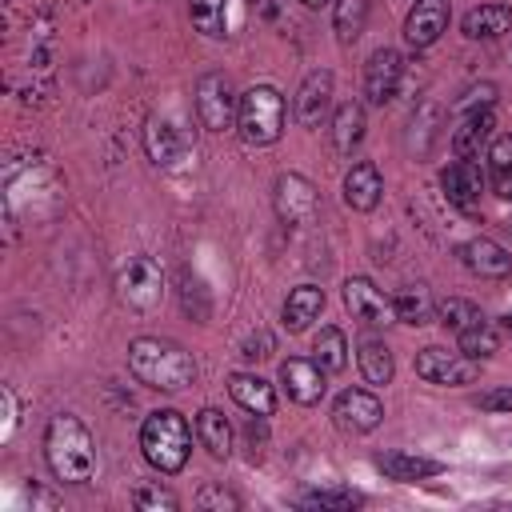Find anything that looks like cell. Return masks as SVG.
Instances as JSON below:
<instances>
[{
    "label": "cell",
    "mask_w": 512,
    "mask_h": 512,
    "mask_svg": "<svg viewBox=\"0 0 512 512\" xmlns=\"http://www.w3.org/2000/svg\"><path fill=\"white\" fill-rule=\"evenodd\" d=\"M44 460H48L52 476L64 480V484L92 480V472H96V440H92V432L84 428L80 416L60 412V416L48 420V428H44Z\"/></svg>",
    "instance_id": "6da1fadb"
},
{
    "label": "cell",
    "mask_w": 512,
    "mask_h": 512,
    "mask_svg": "<svg viewBox=\"0 0 512 512\" xmlns=\"http://www.w3.org/2000/svg\"><path fill=\"white\" fill-rule=\"evenodd\" d=\"M128 368L140 384L148 388H160V392H180L196 380V364L192 356L172 344V340H160V336H140L128 344Z\"/></svg>",
    "instance_id": "7a4b0ae2"
},
{
    "label": "cell",
    "mask_w": 512,
    "mask_h": 512,
    "mask_svg": "<svg viewBox=\"0 0 512 512\" xmlns=\"http://www.w3.org/2000/svg\"><path fill=\"white\" fill-rule=\"evenodd\" d=\"M140 452H144V460L156 472H164V476L180 472L188 464V452H192V428H188V420L176 408L148 412V420L140 424Z\"/></svg>",
    "instance_id": "3957f363"
},
{
    "label": "cell",
    "mask_w": 512,
    "mask_h": 512,
    "mask_svg": "<svg viewBox=\"0 0 512 512\" xmlns=\"http://www.w3.org/2000/svg\"><path fill=\"white\" fill-rule=\"evenodd\" d=\"M236 128L248 144H276L284 132V96L272 84H256V88L240 92Z\"/></svg>",
    "instance_id": "277c9868"
},
{
    "label": "cell",
    "mask_w": 512,
    "mask_h": 512,
    "mask_svg": "<svg viewBox=\"0 0 512 512\" xmlns=\"http://www.w3.org/2000/svg\"><path fill=\"white\" fill-rule=\"evenodd\" d=\"M236 108L240 96L232 92V80L224 72H204L196 80V116L208 132H224L236 124Z\"/></svg>",
    "instance_id": "5b68a950"
},
{
    "label": "cell",
    "mask_w": 512,
    "mask_h": 512,
    "mask_svg": "<svg viewBox=\"0 0 512 512\" xmlns=\"http://www.w3.org/2000/svg\"><path fill=\"white\" fill-rule=\"evenodd\" d=\"M116 292H120V300H124L128 308H136V312L156 308L160 296H164V272H160V264H156L152 256H132V260L120 268V276H116Z\"/></svg>",
    "instance_id": "8992f818"
},
{
    "label": "cell",
    "mask_w": 512,
    "mask_h": 512,
    "mask_svg": "<svg viewBox=\"0 0 512 512\" xmlns=\"http://www.w3.org/2000/svg\"><path fill=\"white\" fill-rule=\"evenodd\" d=\"M416 376H424L428 384H444V388H460L472 384L480 376V360L464 356V352H448V348H420L416 352Z\"/></svg>",
    "instance_id": "52a82bcc"
},
{
    "label": "cell",
    "mask_w": 512,
    "mask_h": 512,
    "mask_svg": "<svg viewBox=\"0 0 512 512\" xmlns=\"http://www.w3.org/2000/svg\"><path fill=\"white\" fill-rule=\"evenodd\" d=\"M332 420H336L340 432L364 436V432H372L384 420V404L368 388H344L336 396V404H332Z\"/></svg>",
    "instance_id": "ba28073f"
},
{
    "label": "cell",
    "mask_w": 512,
    "mask_h": 512,
    "mask_svg": "<svg viewBox=\"0 0 512 512\" xmlns=\"http://www.w3.org/2000/svg\"><path fill=\"white\" fill-rule=\"evenodd\" d=\"M344 304L348 312L368 324V328H380V324H392L396 320V308H392V296H384L368 276H348L344 280Z\"/></svg>",
    "instance_id": "9c48e42d"
},
{
    "label": "cell",
    "mask_w": 512,
    "mask_h": 512,
    "mask_svg": "<svg viewBox=\"0 0 512 512\" xmlns=\"http://www.w3.org/2000/svg\"><path fill=\"white\" fill-rule=\"evenodd\" d=\"M400 76H404L400 52H396V48H376V52L368 56V64H364V100L376 104V108H384V104L396 96Z\"/></svg>",
    "instance_id": "30bf717a"
},
{
    "label": "cell",
    "mask_w": 512,
    "mask_h": 512,
    "mask_svg": "<svg viewBox=\"0 0 512 512\" xmlns=\"http://www.w3.org/2000/svg\"><path fill=\"white\" fill-rule=\"evenodd\" d=\"M324 376L328 372L316 364V356H292V360L280 364V384H284L288 400H296L304 408H312V404L324 400V388H328Z\"/></svg>",
    "instance_id": "8fae6325"
},
{
    "label": "cell",
    "mask_w": 512,
    "mask_h": 512,
    "mask_svg": "<svg viewBox=\"0 0 512 512\" xmlns=\"http://www.w3.org/2000/svg\"><path fill=\"white\" fill-rule=\"evenodd\" d=\"M292 108H296V120H300L304 128H320V124L328 120V112H332V72H328V68L308 72V76L300 80V88H296Z\"/></svg>",
    "instance_id": "7c38bea8"
},
{
    "label": "cell",
    "mask_w": 512,
    "mask_h": 512,
    "mask_svg": "<svg viewBox=\"0 0 512 512\" xmlns=\"http://www.w3.org/2000/svg\"><path fill=\"white\" fill-rule=\"evenodd\" d=\"M316 208H320V196H316V184L312 180H304L296 172H284L276 180V212H280V220H288V224H312Z\"/></svg>",
    "instance_id": "4fadbf2b"
},
{
    "label": "cell",
    "mask_w": 512,
    "mask_h": 512,
    "mask_svg": "<svg viewBox=\"0 0 512 512\" xmlns=\"http://www.w3.org/2000/svg\"><path fill=\"white\" fill-rule=\"evenodd\" d=\"M448 16H452V4L448 0H416L408 20H404V40L412 48H428L440 40V32L448 28Z\"/></svg>",
    "instance_id": "5bb4252c"
},
{
    "label": "cell",
    "mask_w": 512,
    "mask_h": 512,
    "mask_svg": "<svg viewBox=\"0 0 512 512\" xmlns=\"http://www.w3.org/2000/svg\"><path fill=\"white\" fill-rule=\"evenodd\" d=\"M440 188H444V196H448V204H456V208H464V212H472L476 204H480V192H484V176H480V168L472 164V160H452L444 172H440Z\"/></svg>",
    "instance_id": "9a60e30c"
},
{
    "label": "cell",
    "mask_w": 512,
    "mask_h": 512,
    "mask_svg": "<svg viewBox=\"0 0 512 512\" xmlns=\"http://www.w3.org/2000/svg\"><path fill=\"white\" fill-rule=\"evenodd\" d=\"M380 196H384V176H380V168H376L372 160H356V164L348 168V176H344V204H348L352 212H372V208L380 204Z\"/></svg>",
    "instance_id": "2e32d148"
},
{
    "label": "cell",
    "mask_w": 512,
    "mask_h": 512,
    "mask_svg": "<svg viewBox=\"0 0 512 512\" xmlns=\"http://www.w3.org/2000/svg\"><path fill=\"white\" fill-rule=\"evenodd\" d=\"M376 472L384 480H396V484H416V480H432L444 472L440 460H428V456H412V452H376L372 456Z\"/></svg>",
    "instance_id": "e0dca14e"
},
{
    "label": "cell",
    "mask_w": 512,
    "mask_h": 512,
    "mask_svg": "<svg viewBox=\"0 0 512 512\" xmlns=\"http://www.w3.org/2000/svg\"><path fill=\"white\" fill-rule=\"evenodd\" d=\"M460 260L476 272V276H508L512 272V256L504 244L488 240V236H472L460 244Z\"/></svg>",
    "instance_id": "ac0fdd59"
},
{
    "label": "cell",
    "mask_w": 512,
    "mask_h": 512,
    "mask_svg": "<svg viewBox=\"0 0 512 512\" xmlns=\"http://www.w3.org/2000/svg\"><path fill=\"white\" fill-rule=\"evenodd\" d=\"M228 392H232V400H236L244 412H252V416H272V412H276V392H272V384H268L264 376H256V372H232V376H228Z\"/></svg>",
    "instance_id": "d6986e66"
},
{
    "label": "cell",
    "mask_w": 512,
    "mask_h": 512,
    "mask_svg": "<svg viewBox=\"0 0 512 512\" xmlns=\"http://www.w3.org/2000/svg\"><path fill=\"white\" fill-rule=\"evenodd\" d=\"M144 148H148V156H152L156 164H164V168L180 164L184 152H188L180 128H172L168 120H148V128H144Z\"/></svg>",
    "instance_id": "ffe728a7"
},
{
    "label": "cell",
    "mask_w": 512,
    "mask_h": 512,
    "mask_svg": "<svg viewBox=\"0 0 512 512\" xmlns=\"http://www.w3.org/2000/svg\"><path fill=\"white\" fill-rule=\"evenodd\" d=\"M196 440H200V448L208 456L228 460L232 456V424H228V416L216 412V408H200L196 412Z\"/></svg>",
    "instance_id": "44dd1931"
},
{
    "label": "cell",
    "mask_w": 512,
    "mask_h": 512,
    "mask_svg": "<svg viewBox=\"0 0 512 512\" xmlns=\"http://www.w3.org/2000/svg\"><path fill=\"white\" fill-rule=\"evenodd\" d=\"M488 136H492V112L488 108H472V112H464L460 128L452 132V152L460 160H472L488 144Z\"/></svg>",
    "instance_id": "7402d4cb"
},
{
    "label": "cell",
    "mask_w": 512,
    "mask_h": 512,
    "mask_svg": "<svg viewBox=\"0 0 512 512\" xmlns=\"http://www.w3.org/2000/svg\"><path fill=\"white\" fill-rule=\"evenodd\" d=\"M320 312H324V292L316 284H300L284 300V328L288 332H304Z\"/></svg>",
    "instance_id": "603a6c76"
},
{
    "label": "cell",
    "mask_w": 512,
    "mask_h": 512,
    "mask_svg": "<svg viewBox=\"0 0 512 512\" xmlns=\"http://www.w3.org/2000/svg\"><path fill=\"white\" fill-rule=\"evenodd\" d=\"M512 32V8L508 4H480L464 16V36L468 40H496Z\"/></svg>",
    "instance_id": "cb8c5ba5"
},
{
    "label": "cell",
    "mask_w": 512,
    "mask_h": 512,
    "mask_svg": "<svg viewBox=\"0 0 512 512\" xmlns=\"http://www.w3.org/2000/svg\"><path fill=\"white\" fill-rule=\"evenodd\" d=\"M364 140V104L356 100H344L336 112H332V148L340 156H352V148Z\"/></svg>",
    "instance_id": "d4e9b609"
},
{
    "label": "cell",
    "mask_w": 512,
    "mask_h": 512,
    "mask_svg": "<svg viewBox=\"0 0 512 512\" xmlns=\"http://www.w3.org/2000/svg\"><path fill=\"white\" fill-rule=\"evenodd\" d=\"M392 308H396V320H400V324H412V328L436 320V300H432V292H428L424 284L400 288V292L392 296Z\"/></svg>",
    "instance_id": "484cf974"
},
{
    "label": "cell",
    "mask_w": 512,
    "mask_h": 512,
    "mask_svg": "<svg viewBox=\"0 0 512 512\" xmlns=\"http://www.w3.org/2000/svg\"><path fill=\"white\" fill-rule=\"evenodd\" d=\"M356 364H360V376H364L368 384H376V388L392 380V352H388V344L376 340V336H364V340L356 344Z\"/></svg>",
    "instance_id": "4316f807"
},
{
    "label": "cell",
    "mask_w": 512,
    "mask_h": 512,
    "mask_svg": "<svg viewBox=\"0 0 512 512\" xmlns=\"http://www.w3.org/2000/svg\"><path fill=\"white\" fill-rule=\"evenodd\" d=\"M312 356H316V364L324 372H344V364H348V336L336 324L320 328L316 340H312Z\"/></svg>",
    "instance_id": "83f0119b"
},
{
    "label": "cell",
    "mask_w": 512,
    "mask_h": 512,
    "mask_svg": "<svg viewBox=\"0 0 512 512\" xmlns=\"http://www.w3.org/2000/svg\"><path fill=\"white\" fill-rule=\"evenodd\" d=\"M456 340H460V352L472 356V360H488V356L500 348V332H496V324H488L484 316H480L476 324H468L464 332H456Z\"/></svg>",
    "instance_id": "f1b7e54d"
},
{
    "label": "cell",
    "mask_w": 512,
    "mask_h": 512,
    "mask_svg": "<svg viewBox=\"0 0 512 512\" xmlns=\"http://www.w3.org/2000/svg\"><path fill=\"white\" fill-rule=\"evenodd\" d=\"M368 24V0H336L332 8V28L340 36V44H352Z\"/></svg>",
    "instance_id": "f546056e"
},
{
    "label": "cell",
    "mask_w": 512,
    "mask_h": 512,
    "mask_svg": "<svg viewBox=\"0 0 512 512\" xmlns=\"http://www.w3.org/2000/svg\"><path fill=\"white\" fill-rule=\"evenodd\" d=\"M188 12H192V24L204 36H212V40L224 36V28H228V0H192Z\"/></svg>",
    "instance_id": "4dcf8cb0"
},
{
    "label": "cell",
    "mask_w": 512,
    "mask_h": 512,
    "mask_svg": "<svg viewBox=\"0 0 512 512\" xmlns=\"http://www.w3.org/2000/svg\"><path fill=\"white\" fill-rule=\"evenodd\" d=\"M476 320H480V308H476L472 300L452 296V300L436 304V324H444L448 332H464V328H468V324H476Z\"/></svg>",
    "instance_id": "1f68e13d"
},
{
    "label": "cell",
    "mask_w": 512,
    "mask_h": 512,
    "mask_svg": "<svg viewBox=\"0 0 512 512\" xmlns=\"http://www.w3.org/2000/svg\"><path fill=\"white\" fill-rule=\"evenodd\" d=\"M300 504L304 508H356V504H364V496L352 492V488H316Z\"/></svg>",
    "instance_id": "d6a6232c"
},
{
    "label": "cell",
    "mask_w": 512,
    "mask_h": 512,
    "mask_svg": "<svg viewBox=\"0 0 512 512\" xmlns=\"http://www.w3.org/2000/svg\"><path fill=\"white\" fill-rule=\"evenodd\" d=\"M484 412H512V388H492L476 400Z\"/></svg>",
    "instance_id": "836d02e7"
},
{
    "label": "cell",
    "mask_w": 512,
    "mask_h": 512,
    "mask_svg": "<svg viewBox=\"0 0 512 512\" xmlns=\"http://www.w3.org/2000/svg\"><path fill=\"white\" fill-rule=\"evenodd\" d=\"M488 160L492 168H512V136H496L488 148Z\"/></svg>",
    "instance_id": "e575fe53"
},
{
    "label": "cell",
    "mask_w": 512,
    "mask_h": 512,
    "mask_svg": "<svg viewBox=\"0 0 512 512\" xmlns=\"http://www.w3.org/2000/svg\"><path fill=\"white\" fill-rule=\"evenodd\" d=\"M136 504H140V508H148V504H164V508H176L180 500H176L172 492H160V488H140V492H136Z\"/></svg>",
    "instance_id": "d590c367"
},
{
    "label": "cell",
    "mask_w": 512,
    "mask_h": 512,
    "mask_svg": "<svg viewBox=\"0 0 512 512\" xmlns=\"http://www.w3.org/2000/svg\"><path fill=\"white\" fill-rule=\"evenodd\" d=\"M492 192L500 200H512V168H492Z\"/></svg>",
    "instance_id": "8d00e7d4"
},
{
    "label": "cell",
    "mask_w": 512,
    "mask_h": 512,
    "mask_svg": "<svg viewBox=\"0 0 512 512\" xmlns=\"http://www.w3.org/2000/svg\"><path fill=\"white\" fill-rule=\"evenodd\" d=\"M304 4H308V8H320V4H328V0H304Z\"/></svg>",
    "instance_id": "74e56055"
},
{
    "label": "cell",
    "mask_w": 512,
    "mask_h": 512,
    "mask_svg": "<svg viewBox=\"0 0 512 512\" xmlns=\"http://www.w3.org/2000/svg\"><path fill=\"white\" fill-rule=\"evenodd\" d=\"M504 328H508V332H512V316H508V320H504Z\"/></svg>",
    "instance_id": "f35d334b"
}]
</instances>
